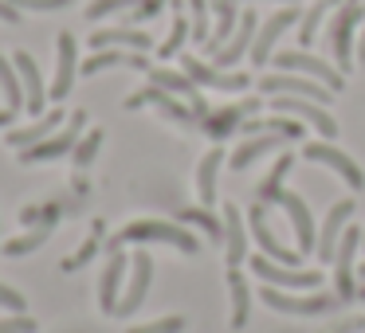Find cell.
Wrapping results in <instances>:
<instances>
[{"label": "cell", "instance_id": "6da1fadb", "mask_svg": "<svg viewBox=\"0 0 365 333\" xmlns=\"http://www.w3.org/2000/svg\"><path fill=\"white\" fill-rule=\"evenodd\" d=\"M122 243H169V247H181L185 255H197L200 243L189 228H177V223H165V220H134L130 228H122L118 236L110 239V251Z\"/></svg>", "mask_w": 365, "mask_h": 333}, {"label": "cell", "instance_id": "7a4b0ae2", "mask_svg": "<svg viewBox=\"0 0 365 333\" xmlns=\"http://www.w3.org/2000/svg\"><path fill=\"white\" fill-rule=\"evenodd\" d=\"M83 126H87V110H75L71 118H67V126H63V130H56V134H51V137H43L40 145L24 149V153H20V161H24V165H40V161L67 157V153H71L75 145H79Z\"/></svg>", "mask_w": 365, "mask_h": 333}, {"label": "cell", "instance_id": "3957f363", "mask_svg": "<svg viewBox=\"0 0 365 333\" xmlns=\"http://www.w3.org/2000/svg\"><path fill=\"white\" fill-rule=\"evenodd\" d=\"M365 20V9L361 0H341L338 16L330 20V48H334V59H338L341 71L354 67V28Z\"/></svg>", "mask_w": 365, "mask_h": 333}, {"label": "cell", "instance_id": "277c9868", "mask_svg": "<svg viewBox=\"0 0 365 333\" xmlns=\"http://www.w3.org/2000/svg\"><path fill=\"white\" fill-rule=\"evenodd\" d=\"M259 298L267 302L275 314H299V317H318V314H326V310H334L338 306V294H302V298H294V294H287V290H279V286H263L259 290Z\"/></svg>", "mask_w": 365, "mask_h": 333}, {"label": "cell", "instance_id": "5b68a950", "mask_svg": "<svg viewBox=\"0 0 365 333\" xmlns=\"http://www.w3.org/2000/svg\"><path fill=\"white\" fill-rule=\"evenodd\" d=\"M252 270L263 282L279 286V290H318L322 286V270H294V267H283V263L267 259V255H255Z\"/></svg>", "mask_w": 365, "mask_h": 333}, {"label": "cell", "instance_id": "8992f818", "mask_svg": "<svg viewBox=\"0 0 365 333\" xmlns=\"http://www.w3.org/2000/svg\"><path fill=\"white\" fill-rule=\"evenodd\" d=\"M271 110L291 114V118H299L302 126H314L322 137H338V122H334V114L326 110L322 102H310V98H294V95H275V98H271Z\"/></svg>", "mask_w": 365, "mask_h": 333}, {"label": "cell", "instance_id": "52a82bcc", "mask_svg": "<svg viewBox=\"0 0 365 333\" xmlns=\"http://www.w3.org/2000/svg\"><path fill=\"white\" fill-rule=\"evenodd\" d=\"M275 67L279 71H299V75H307V79H314V83H322L326 90H341L346 87V79H341L338 71H334L326 59H318V56H310V51H283V56H275Z\"/></svg>", "mask_w": 365, "mask_h": 333}, {"label": "cell", "instance_id": "ba28073f", "mask_svg": "<svg viewBox=\"0 0 365 333\" xmlns=\"http://www.w3.org/2000/svg\"><path fill=\"white\" fill-rule=\"evenodd\" d=\"M302 157L318 161V165H326V169H334L349 189H365V173H361V165H357L349 153L334 149V145H326V142H310V145H302Z\"/></svg>", "mask_w": 365, "mask_h": 333}, {"label": "cell", "instance_id": "9c48e42d", "mask_svg": "<svg viewBox=\"0 0 365 333\" xmlns=\"http://www.w3.org/2000/svg\"><path fill=\"white\" fill-rule=\"evenodd\" d=\"M181 67H185V75H189L197 87H208V90H247L252 87V79H247L244 71H220L216 63L212 67L200 63L197 56H185Z\"/></svg>", "mask_w": 365, "mask_h": 333}, {"label": "cell", "instance_id": "30bf717a", "mask_svg": "<svg viewBox=\"0 0 365 333\" xmlns=\"http://www.w3.org/2000/svg\"><path fill=\"white\" fill-rule=\"evenodd\" d=\"M294 20H302V12L294 9V4H287V9H279L271 20H263V24H259V32H255V43H252V51H247L255 67H267V59H271V48H275V43H279V36H283L287 28L294 24Z\"/></svg>", "mask_w": 365, "mask_h": 333}, {"label": "cell", "instance_id": "8fae6325", "mask_svg": "<svg viewBox=\"0 0 365 333\" xmlns=\"http://www.w3.org/2000/svg\"><path fill=\"white\" fill-rule=\"evenodd\" d=\"M259 90L263 95H294V98H310V102H330V90L322 87V83H310L307 75H291V71H283V75H263L259 79Z\"/></svg>", "mask_w": 365, "mask_h": 333}, {"label": "cell", "instance_id": "7c38bea8", "mask_svg": "<svg viewBox=\"0 0 365 333\" xmlns=\"http://www.w3.org/2000/svg\"><path fill=\"white\" fill-rule=\"evenodd\" d=\"M126 106H130V110H138V106H158L169 122H181V126H189V130L200 126V114L197 110H185V106L177 102L169 90H161V87H145V90H138V95H130Z\"/></svg>", "mask_w": 365, "mask_h": 333}, {"label": "cell", "instance_id": "4fadbf2b", "mask_svg": "<svg viewBox=\"0 0 365 333\" xmlns=\"http://www.w3.org/2000/svg\"><path fill=\"white\" fill-rule=\"evenodd\" d=\"M357 247H361V231L346 228L338 251H334V286H338V298L341 302L357 298V286H354V255H357Z\"/></svg>", "mask_w": 365, "mask_h": 333}, {"label": "cell", "instance_id": "5bb4252c", "mask_svg": "<svg viewBox=\"0 0 365 333\" xmlns=\"http://www.w3.org/2000/svg\"><path fill=\"white\" fill-rule=\"evenodd\" d=\"M130 286H126V294H122V302H118V310L114 314L118 317H134L138 314V306L145 302V294H150V278H153V259L145 251H138L134 259H130Z\"/></svg>", "mask_w": 365, "mask_h": 333}, {"label": "cell", "instance_id": "9a60e30c", "mask_svg": "<svg viewBox=\"0 0 365 333\" xmlns=\"http://www.w3.org/2000/svg\"><path fill=\"white\" fill-rule=\"evenodd\" d=\"M255 32H259V16L255 12H240V28L232 32V40L224 43L220 51L212 56V63L220 67V71H228V67H236L240 59L252 51V43H255Z\"/></svg>", "mask_w": 365, "mask_h": 333}, {"label": "cell", "instance_id": "2e32d148", "mask_svg": "<svg viewBox=\"0 0 365 333\" xmlns=\"http://www.w3.org/2000/svg\"><path fill=\"white\" fill-rule=\"evenodd\" d=\"M75 36L63 32L56 40V79H51V102H63L75 87V75H79V63H75Z\"/></svg>", "mask_w": 365, "mask_h": 333}, {"label": "cell", "instance_id": "e0dca14e", "mask_svg": "<svg viewBox=\"0 0 365 333\" xmlns=\"http://www.w3.org/2000/svg\"><path fill=\"white\" fill-rule=\"evenodd\" d=\"M349 216H354V200H338V204L330 208V216H326V223L318 228L314 251L322 263H334V251H338L334 243H341V236H346V228H349Z\"/></svg>", "mask_w": 365, "mask_h": 333}, {"label": "cell", "instance_id": "ac0fdd59", "mask_svg": "<svg viewBox=\"0 0 365 333\" xmlns=\"http://www.w3.org/2000/svg\"><path fill=\"white\" fill-rule=\"evenodd\" d=\"M150 83H153V87H161V90H169V95H181L185 102H189V110H197V114H200V122L208 118L205 98H200L197 83H192L185 71H165V67H153V71H150Z\"/></svg>", "mask_w": 365, "mask_h": 333}, {"label": "cell", "instance_id": "d6986e66", "mask_svg": "<svg viewBox=\"0 0 365 333\" xmlns=\"http://www.w3.org/2000/svg\"><path fill=\"white\" fill-rule=\"evenodd\" d=\"M16 71H20V87H24V110L28 114H43V106H48V87H43V75L40 67H36V59L28 56V51H16Z\"/></svg>", "mask_w": 365, "mask_h": 333}, {"label": "cell", "instance_id": "ffe728a7", "mask_svg": "<svg viewBox=\"0 0 365 333\" xmlns=\"http://www.w3.org/2000/svg\"><path fill=\"white\" fill-rule=\"evenodd\" d=\"M126 267H130V255H122L118 247L110 251L106 259V270H103V282H98V306L103 314H114L122 302V278H126Z\"/></svg>", "mask_w": 365, "mask_h": 333}, {"label": "cell", "instance_id": "44dd1931", "mask_svg": "<svg viewBox=\"0 0 365 333\" xmlns=\"http://www.w3.org/2000/svg\"><path fill=\"white\" fill-rule=\"evenodd\" d=\"M275 204H283V208H287V216H291V223H294V239H299L302 251L318 247V228H314V220H310L307 200H302L299 192H287V189H283V192L275 196Z\"/></svg>", "mask_w": 365, "mask_h": 333}, {"label": "cell", "instance_id": "7402d4cb", "mask_svg": "<svg viewBox=\"0 0 365 333\" xmlns=\"http://www.w3.org/2000/svg\"><path fill=\"white\" fill-rule=\"evenodd\" d=\"M259 110V102L255 98H244V102H236V106H224V110H216V114H208L200 126L208 130V137H228V134H240V126L247 122V114H255Z\"/></svg>", "mask_w": 365, "mask_h": 333}, {"label": "cell", "instance_id": "603a6c76", "mask_svg": "<svg viewBox=\"0 0 365 333\" xmlns=\"http://www.w3.org/2000/svg\"><path fill=\"white\" fill-rule=\"evenodd\" d=\"M247 223H252V236L259 239V247H263V255H267V259L283 263V267H294V263H299V255H294L291 247L279 243L275 231L267 228V212H263V204H255L252 212H247Z\"/></svg>", "mask_w": 365, "mask_h": 333}, {"label": "cell", "instance_id": "cb8c5ba5", "mask_svg": "<svg viewBox=\"0 0 365 333\" xmlns=\"http://www.w3.org/2000/svg\"><path fill=\"white\" fill-rule=\"evenodd\" d=\"M63 126H67V114L51 106V114H40V122H32V126H24V130H12L9 145L12 149H32V145H40L43 137H51L56 130H63Z\"/></svg>", "mask_w": 365, "mask_h": 333}, {"label": "cell", "instance_id": "d4e9b609", "mask_svg": "<svg viewBox=\"0 0 365 333\" xmlns=\"http://www.w3.org/2000/svg\"><path fill=\"white\" fill-rule=\"evenodd\" d=\"M110 67H134V71H153L145 63V51H122V48H103L79 67L83 75H98V71H110Z\"/></svg>", "mask_w": 365, "mask_h": 333}, {"label": "cell", "instance_id": "484cf974", "mask_svg": "<svg viewBox=\"0 0 365 333\" xmlns=\"http://www.w3.org/2000/svg\"><path fill=\"white\" fill-rule=\"evenodd\" d=\"M91 48H95V51H103V48L150 51V48H153V36H150V32H138V28H103V32L91 36Z\"/></svg>", "mask_w": 365, "mask_h": 333}, {"label": "cell", "instance_id": "4316f807", "mask_svg": "<svg viewBox=\"0 0 365 333\" xmlns=\"http://www.w3.org/2000/svg\"><path fill=\"white\" fill-rule=\"evenodd\" d=\"M212 4V12H216V28H212V40L205 43L208 48V56H216V51L224 48V43L232 40V32H236V20H240V4L236 0H208Z\"/></svg>", "mask_w": 365, "mask_h": 333}, {"label": "cell", "instance_id": "83f0119b", "mask_svg": "<svg viewBox=\"0 0 365 333\" xmlns=\"http://www.w3.org/2000/svg\"><path fill=\"white\" fill-rule=\"evenodd\" d=\"M224 239H228V267H240L244 263V247H247V231H244L236 204L224 208Z\"/></svg>", "mask_w": 365, "mask_h": 333}, {"label": "cell", "instance_id": "f1b7e54d", "mask_svg": "<svg viewBox=\"0 0 365 333\" xmlns=\"http://www.w3.org/2000/svg\"><path fill=\"white\" fill-rule=\"evenodd\" d=\"M220 165H224V149H208L197 169V196L205 208H212V200H216V173H220Z\"/></svg>", "mask_w": 365, "mask_h": 333}, {"label": "cell", "instance_id": "f546056e", "mask_svg": "<svg viewBox=\"0 0 365 333\" xmlns=\"http://www.w3.org/2000/svg\"><path fill=\"white\" fill-rule=\"evenodd\" d=\"M287 137H279V134H263V137H252V142H244V145H236V153H232V169H247L252 161H259L263 153H271V149H279Z\"/></svg>", "mask_w": 365, "mask_h": 333}, {"label": "cell", "instance_id": "4dcf8cb0", "mask_svg": "<svg viewBox=\"0 0 365 333\" xmlns=\"http://www.w3.org/2000/svg\"><path fill=\"white\" fill-rule=\"evenodd\" d=\"M228 290H232V329H244V325H247V302H252V290H247L240 267H228Z\"/></svg>", "mask_w": 365, "mask_h": 333}, {"label": "cell", "instance_id": "1f68e13d", "mask_svg": "<svg viewBox=\"0 0 365 333\" xmlns=\"http://www.w3.org/2000/svg\"><path fill=\"white\" fill-rule=\"evenodd\" d=\"M330 9H341V0H314V4L307 9V16L299 20V43H302V48L314 43V32H318V24L330 16Z\"/></svg>", "mask_w": 365, "mask_h": 333}, {"label": "cell", "instance_id": "d6a6232c", "mask_svg": "<svg viewBox=\"0 0 365 333\" xmlns=\"http://www.w3.org/2000/svg\"><path fill=\"white\" fill-rule=\"evenodd\" d=\"M240 134H279L287 142H294V137H302V126L299 118H267V122H244Z\"/></svg>", "mask_w": 365, "mask_h": 333}, {"label": "cell", "instance_id": "836d02e7", "mask_svg": "<svg viewBox=\"0 0 365 333\" xmlns=\"http://www.w3.org/2000/svg\"><path fill=\"white\" fill-rule=\"evenodd\" d=\"M0 90H4V98H9V110H20V106H24L20 71H16V63H9L4 56H0Z\"/></svg>", "mask_w": 365, "mask_h": 333}, {"label": "cell", "instance_id": "e575fe53", "mask_svg": "<svg viewBox=\"0 0 365 333\" xmlns=\"http://www.w3.org/2000/svg\"><path fill=\"white\" fill-rule=\"evenodd\" d=\"M189 32H192V24L185 20V12H181V0H177V4H173V32H169V40L158 48V56H161V59H173L177 51H181V43H185V36H189Z\"/></svg>", "mask_w": 365, "mask_h": 333}, {"label": "cell", "instance_id": "d590c367", "mask_svg": "<svg viewBox=\"0 0 365 333\" xmlns=\"http://www.w3.org/2000/svg\"><path fill=\"white\" fill-rule=\"evenodd\" d=\"M291 165H294V157H291V153H283V157L275 161V169H271V176L259 184V200H263V204H275V196L283 192V176L291 173Z\"/></svg>", "mask_w": 365, "mask_h": 333}, {"label": "cell", "instance_id": "8d00e7d4", "mask_svg": "<svg viewBox=\"0 0 365 333\" xmlns=\"http://www.w3.org/2000/svg\"><path fill=\"white\" fill-rule=\"evenodd\" d=\"M48 236H51V223H40L36 231H28V236H20V239H12V243H4V255H12V259H24V255H32Z\"/></svg>", "mask_w": 365, "mask_h": 333}, {"label": "cell", "instance_id": "74e56055", "mask_svg": "<svg viewBox=\"0 0 365 333\" xmlns=\"http://www.w3.org/2000/svg\"><path fill=\"white\" fill-rule=\"evenodd\" d=\"M181 223H197V228L208 231V239H224V220H216L208 208H185V212H181Z\"/></svg>", "mask_w": 365, "mask_h": 333}, {"label": "cell", "instance_id": "f35d334b", "mask_svg": "<svg viewBox=\"0 0 365 333\" xmlns=\"http://www.w3.org/2000/svg\"><path fill=\"white\" fill-rule=\"evenodd\" d=\"M98 145H103V130H91V134H87V137H83V142H79V145H75V149H71V157H75V165H79V169H87V165H91V161H95V157H98Z\"/></svg>", "mask_w": 365, "mask_h": 333}, {"label": "cell", "instance_id": "ab89813d", "mask_svg": "<svg viewBox=\"0 0 365 333\" xmlns=\"http://www.w3.org/2000/svg\"><path fill=\"white\" fill-rule=\"evenodd\" d=\"M189 12H192V40L208 43V0H189Z\"/></svg>", "mask_w": 365, "mask_h": 333}, {"label": "cell", "instance_id": "60d3db41", "mask_svg": "<svg viewBox=\"0 0 365 333\" xmlns=\"http://www.w3.org/2000/svg\"><path fill=\"white\" fill-rule=\"evenodd\" d=\"M185 329V317H158V322H145V325H130L126 333H181Z\"/></svg>", "mask_w": 365, "mask_h": 333}, {"label": "cell", "instance_id": "b9f144b4", "mask_svg": "<svg viewBox=\"0 0 365 333\" xmlns=\"http://www.w3.org/2000/svg\"><path fill=\"white\" fill-rule=\"evenodd\" d=\"M126 9H138V0H95L87 9V20H103V16H114V12H126Z\"/></svg>", "mask_w": 365, "mask_h": 333}, {"label": "cell", "instance_id": "7bdbcfd3", "mask_svg": "<svg viewBox=\"0 0 365 333\" xmlns=\"http://www.w3.org/2000/svg\"><path fill=\"white\" fill-rule=\"evenodd\" d=\"M12 9H32V12H59L67 9L71 0H9Z\"/></svg>", "mask_w": 365, "mask_h": 333}, {"label": "cell", "instance_id": "ee69618b", "mask_svg": "<svg viewBox=\"0 0 365 333\" xmlns=\"http://www.w3.org/2000/svg\"><path fill=\"white\" fill-rule=\"evenodd\" d=\"M95 247H98V231H95V236H91L87 243L79 247V251L71 255V259L63 263V267H67V270H75V267H87V263H91V255H95Z\"/></svg>", "mask_w": 365, "mask_h": 333}, {"label": "cell", "instance_id": "f6af8a7d", "mask_svg": "<svg viewBox=\"0 0 365 333\" xmlns=\"http://www.w3.org/2000/svg\"><path fill=\"white\" fill-rule=\"evenodd\" d=\"M0 333H36V322L28 314H16L9 322H0Z\"/></svg>", "mask_w": 365, "mask_h": 333}, {"label": "cell", "instance_id": "bcb514c9", "mask_svg": "<svg viewBox=\"0 0 365 333\" xmlns=\"http://www.w3.org/2000/svg\"><path fill=\"white\" fill-rule=\"evenodd\" d=\"M0 306H4V310H16V314H24V294L0 282Z\"/></svg>", "mask_w": 365, "mask_h": 333}, {"label": "cell", "instance_id": "7dc6e473", "mask_svg": "<svg viewBox=\"0 0 365 333\" xmlns=\"http://www.w3.org/2000/svg\"><path fill=\"white\" fill-rule=\"evenodd\" d=\"M161 4H165V0H138V9L130 12V20H153L161 12Z\"/></svg>", "mask_w": 365, "mask_h": 333}, {"label": "cell", "instance_id": "c3c4849f", "mask_svg": "<svg viewBox=\"0 0 365 333\" xmlns=\"http://www.w3.org/2000/svg\"><path fill=\"white\" fill-rule=\"evenodd\" d=\"M0 20L4 24H20V9H12L9 0H0Z\"/></svg>", "mask_w": 365, "mask_h": 333}, {"label": "cell", "instance_id": "681fc988", "mask_svg": "<svg viewBox=\"0 0 365 333\" xmlns=\"http://www.w3.org/2000/svg\"><path fill=\"white\" fill-rule=\"evenodd\" d=\"M12 118H16V110H0V130L9 126V122H12Z\"/></svg>", "mask_w": 365, "mask_h": 333}, {"label": "cell", "instance_id": "f907efd6", "mask_svg": "<svg viewBox=\"0 0 365 333\" xmlns=\"http://www.w3.org/2000/svg\"><path fill=\"white\" fill-rule=\"evenodd\" d=\"M357 63H365V32H361V40H357Z\"/></svg>", "mask_w": 365, "mask_h": 333}, {"label": "cell", "instance_id": "816d5d0a", "mask_svg": "<svg viewBox=\"0 0 365 333\" xmlns=\"http://www.w3.org/2000/svg\"><path fill=\"white\" fill-rule=\"evenodd\" d=\"M357 298H361V302H365V282H361V290H357Z\"/></svg>", "mask_w": 365, "mask_h": 333}, {"label": "cell", "instance_id": "f5cc1de1", "mask_svg": "<svg viewBox=\"0 0 365 333\" xmlns=\"http://www.w3.org/2000/svg\"><path fill=\"white\" fill-rule=\"evenodd\" d=\"M236 4H240V0H236ZM283 4H299V0H283Z\"/></svg>", "mask_w": 365, "mask_h": 333}, {"label": "cell", "instance_id": "db71d44e", "mask_svg": "<svg viewBox=\"0 0 365 333\" xmlns=\"http://www.w3.org/2000/svg\"><path fill=\"white\" fill-rule=\"evenodd\" d=\"M361 282H365V263H361Z\"/></svg>", "mask_w": 365, "mask_h": 333}, {"label": "cell", "instance_id": "11a10c76", "mask_svg": "<svg viewBox=\"0 0 365 333\" xmlns=\"http://www.w3.org/2000/svg\"><path fill=\"white\" fill-rule=\"evenodd\" d=\"M361 243H365V236H361Z\"/></svg>", "mask_w": 365, "mask_h": 333}]
</instances>
